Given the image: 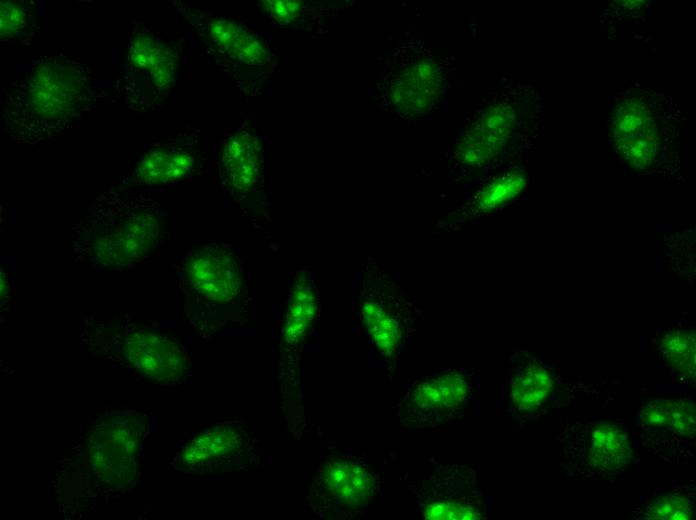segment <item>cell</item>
I'll return each mask as SVG.
<instances>
[{"label":"cell","mask_w":696,"mask_h":520,"mask_svg":"<svg viewBox=\"0 0 696 520\" xmlns=\"http://www.w3.org/2000/svg\"><path fill=\"white\" fill-rule=\"evenodd\" d=\"M169 3L217 70L229 76L244 95L263 94L278 68L277 54L265 37L203 5L181 0Z\"/></svg>","instance_id":"cell-9"},{"label":"cell","mask_w":696,"mask_h":520,"mask_svg":"<svg viewBox=\"0 0 696 520\" xmlns=\"http://www.w3.org/2000/svg\"><path fill=\"white\" fill-rule=\"evenodd\" d=\"M641 515L653 520H689L694 517V504L687 494H663L645 505Z\"/></svg>","instance_id":"cell-26"},{"label":"cell","mask_w":696,"mask_h":520,"mask_svg":"<svg viewBox=\"0 0 696 520\" xmlns=\"http://www.w3.org/2000/svg\"><path fill=\"white\" fill-rule=\"evenodd\" d=\"M352 303L356 332L366 341L370 362L391 372L409 348L421 312L380 257L362 262Z\"/></svg>","instance_id":"cell-8"},{"label":"cell","mask_w":696,"mask_h":520,"mask_svg":"<svg viewBox=\"0 0 696 520\" xmlns=\"http://www.w3.org/2000/svg\"><path fill=\"white\" fill-rule=\"evenodd\" d=\"M350 1L260 0L256 7L277 29L323 35L329 23L345 14Z\"/></svg>","instance_id":"cell-22"},{"label":"cell","mask_w":696,"mask_h":520,"mask_svg":"<svg viewBox=\"0 0 696 520\" xmlns=\"http://www.w3.org/2000/svg\"><path fill=\"white\" fill-rule=\"evenodd\" d=\"M321 303L311 268L297 269L290 278L286 312L280 332L282 357L298 355L317 322Z\"/></svg>","instance_id":"cell-21"},{"label":"cell","mask_w":696,"mask_h":520,"mask_svg":"<svg viewBox=\"0 0 696 520\" xmlns=\"http://www.w3.org/2000/svg\"><path fill=\"white\" fill-rule=\"evenodd\" d=\"M146 428L136 413L104 415L90 424L76 447V479L89 487L87 494L111 499L135 485Z\"/></svg>","instance_id":"cell-10"},{"label":"cell","mask_w":696,"mask_h":520,"mask_svg":"<svg viewBox=\"0 0 696 520\" xmlns=\"http://www.w3.org/2000/svg\"><path fill=\"white\" fill-rule=\"evenodd\" d=\"M508 409L516 419L539 414L556 389V380L548 365L527 350L517 349L509 359Z\"/></svg>","instance_id":"cell-20"},{"label":"cell","mask_w":696,"mask_h":520,"mask_svg":"<svg viewBox=\"0 0 696 520\" xmlns=\"http://www.w3.org/2000/svg\"><path fill=\"white\" fill-rule=\"evenodd\" d=\"M167 234V214L160 203L146 191L115 181L73 225V258L94 272L129 269L149 259Z\"/></svg>","instance_id":"cell-2"},{"label":"cell","mask_w":696,"mask_h":520,"mask_svg":"<svg viewBox=\"0 0 696 520\" xmlns=\"http://www.w3.org/2000/svg\"><path fill=\"white\" fill-rule=\"evenodd\" d=\"M381 474L370 459L348 451H332L317 465L307 503L324 520H348L372 508L382 491Z\"/></svg>","instance_id":"cell-12"},{"label":"cell","mask_w":696,"mask_h":520,"mask_svg":"<svg viewBox=\"0 0 696 520\" xmlns=\"http://www.w3.org/2000/svg\"><path fill=\"white\" fill-rule=\"evenodd\" d=\"M218 173L248 224L262 230L270 221L265 189V151L254 117H241L223 136Z\"/></svg>","instance_id":"cell-13"},{"label":"cell","mask_w":696,"mask_h":520,"mask_svg":"<svg viewBox=\"0 0 696 520\" xmlns=\"http://www.w3.org/2000/svg\"><path fill=\"white\" fill-rule=\"evenodd\" d=\"M474 375L465 368L418 372L396 404L399 421L408 429H434L461 418L473 398Z\"/></svg>","instance_id":"cell-14"},{"label":"cell","mask_w":696,"mask_h":520,"mask_svg":"<svg viewBox=\"0 0 696 520\" xmlns=\"http://www.w3.org/2000/svg\"><path fill=\"white\" fill-rule=\"evenodd\" d=\"M41 6L34 0H3L0 3L1 47H21L38 38Z\"/></svg>","instance_id":"cell-23"},{"label":"cell","mask_w":696,"mask_h":520,"mask_svg":"<svg viewBox=\"0 0 696 520\" xmlns=\"http://www.w3.org/2000/svg\"><path fill=\"white\" fill-rule=\"evenodd\" d=\"M182 313L194 333L210 338L252 315L246 266L238 249L206 242L187 250L174 265Z\"/></svg>","instance_id":"cell-4"},{"label":"cell","mask_w":696,"mask_h":520,"mask_svg":"<svg viewBox=\"0 0 696 520\" xmlns=\"http://www.w3.org/2000/svg\"><path fill=\"white\" fill-rule=\"evenodd\" d=\"M207 148L200 129L186 125L141 149L118 183L145 190H163L206 173Z\"/></svg>","instance_id":"cell-15"},{"label":"cell","mask_w":696,"mask_h":520,"mask_svg":"<svg viewBox=\"0 0 696 520\" xmlns=\"http://www.w3.org/2000/svg\"><path fill=\"white\" fill-rule=\"evenodd\" d=\"M464 200L450 212L441 229L451 230L459 225L501 211L518 198L529 183L527 164L515 161L479 176Z\"/></svg>","instance_id":"cell-19"},{"label":"cell","mask_w":696,"mask_h":520,"mask_svg":"<svg viewBox=\"0 0 696 520\" xmlns=\"http://www.w3.org/2000/svg\"><path fill=\"white\" fill-rule=\"evenodd\" d=\"M423 519L478 520L488 517L473 469L436 464L420 481L408 482Z\"/></svg>","instance_id":"cell-18"},{"label":"cell","mask_w":696,"mask_h":520,"mask_svg":"<svg viewBox=\"0 0 696 520\" xmlns=\"http://www.w3.org/2000/svg\"><path fill=\"white\" fill-rule=\"evenodd\" d=\"M608 139L633 172L671 177L680 169V149L687 118L669 95L634 83L612 98Z\"/></svg>","instance_id":"cell-5"},{"label":"cell","mask_w":696,"mask_h":520,"mask_svg":"<svg viewBox=\"0 0 696 520\" xmlns=\"http://www.w3.org/2000/svg\"><path fill=\"white\" fill-rule=\"evenodd\" d=\"M562 452L573 475L586 478L615 477L633 459L627 432L609 420L573 424L563 433Z\"/></svg>","instance_id":"cell-17"},{"label":"cell","mask_w":696,"mask_h":520,"mask_svg":"<svg viewBox=\"0 0 696 520\" xmlns=\"http://www.w3.org/2000/svg\"><path fill=\"white\" fill-rule=\"evenodd\" d=\"M112 100L113 87L87 64L60 51L41 55L2 88L0 130L12 143L40 145Z\"/></svg>","instance_id":"cell-1"},{"label":"cell","mask_w":696,"mask_h":520,"mask_svg":"<svg viewBox=\"0 0 696 520\" xmlns=\"http://www.w3.org/2000/svg\"><path fill=\"white\" fill-rule=\"evenodd\" d=\"M260 462L261 449L253 433L238 421H225L184 439L173 466L183 473L210 475L248 470Z\"/></svg>","instance_id":"cell-16"},{"label":"cell","mask_w":696,"mask_h":520,"mask_svg":"<svg viewBox=\"0 0 696 520\" xmlns=\"http://www.w3.org/2000/svg\"><path fill=\"white\" fill-rule=\"evenodd\" d=\"M180 56L159 33L130 17L121 77L113 90L128 110H159L174 91Z\"/></svg>","instance_id":"cell-11"},{"label":"cell","mask_w":696,"mask_h":520,"mask_svg":"<svg viewBox=\"0 0 696 520\" xmlns=\"http://www.w3.org/2000/svg\"><path fill=\"white\" fill-rule=\"evenodd\" d=\"M80 344L91 355L164 387H180L191 379L186 342L128 313L85 314Z\"/></svg>","instance_id":"cell-6"},{"label":"cell","mask_w":696,"mask_h":520,"mask_svg":"<svg viewBox=\"0 0 696 520\" xmlns=\"http://www.w3.org/2000/svg\"><path fill=\"white\" fill-rule=\"evenodd\" d=\"M660 353L669 367L678 374L693 378L695 375V334L675 329L663 336Z\"/></svg>","instance_id":"cell-25"},{"label":"cell","mask_w":696,"mask_h":520,"mask_svg":"<svg viewBox=\"0 0 696 520\" xmlns=\"http://www.w3.org/2000/svg\"><path fill=\"white\" fill-rule=\"evenodd\" d=\"M544 131L540 91L502 77L469 113L442 165L457 180L479 177L519 161Z\"/></svg>","instance_id":"cell-3"},{"label":"cell","mask_w":696,"mask_h":520,"mask_svg":"<svg viewBox=\"0 0 696 520\" xmlns=\"http://www.w3.org/2000/svg\"><path fill=\"white\" fill-rule=\"evenodd\" d=\"M642 426L691 436L695 429V405L688 399H648L639 408Z\"/></svg>","instance_id":"cell-24"},{"label":"cell","mask_w":696,"mask_h":520,"mask_svg":"<svg viewBox=\"0 0 696 520\" xmlns=\"http://www.w3.org/2000/svg\"><path fill=\"white\" fill-rule=\"evenodd\" d=\"M455 72L446 52L405 32L380 58L375 100L401 125L423 124L446 107Z\"/></svg>","instance_id":"cell-7"}]
</instances>
